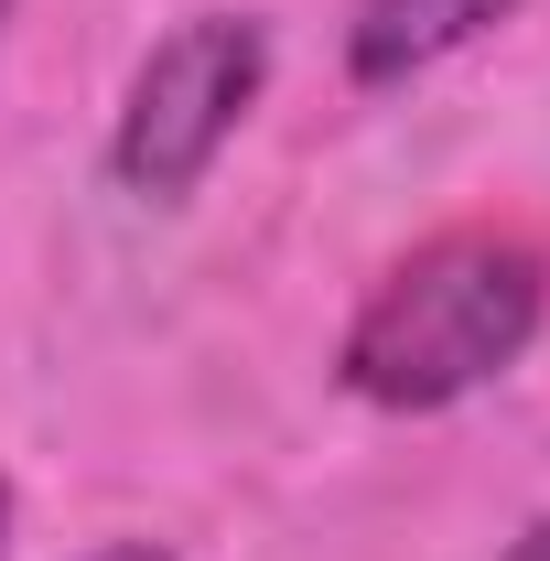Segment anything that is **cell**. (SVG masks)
<instances>
[{
	"instance_id": "1",
	"label": "cell",
	"mask_w": 550,
	"mask_h": 561,
	"mask_svg": "<svg viewBox=\"0 0 550 561\" xmlns=\"http://www.w3.org/2000/svg\"><path fill=\"white\" fill-rule=\"evenodd\" d=\"M550 324V260L507 227H443L356 302L335 378L367 411H454L496 389Z\"/></svg>"
},
{
	"instance_id": "2",
	"label": "cell",
	"mask_w": 550,
	"mask_h": 561,
	"mask_svg": "<svg viewBox=\"0 0 550 561\" xmlns=\"http://www.w3.org/2000/svg\"><path fill=\"white\" fill-rule=\"evenodd\" d=\"M271 98V22L260 11H184L119 87L108 119V173L140 206H184Z\"/></svg>"
},
{
	"instance_id": "3",
	"label": "cell",
	"mask_w": 550,
	"mask_h": 561,
	"mask_svg": "<svg viewBox=\"0 0 550 561\" xmlns=\"http://www.w3.org/2000/svg\"><path fill=\"white\" fill-rule=\"evenodd\" d=\"M518 0H356L345 22V76L356 87H411V76L454 66L465 44H485Z\"/></svg>"
},
{
	"instance_id": "4",
	"label": "cell",
	"mask_w": 550,
	"mask_h": 561,
	"mask_svg": "<svg viewBox=\"0 0 550 561\" xmlns=\"http://www.w3.org/2000/svg\"><path fill=\"white\" fill-rule=\"evenodd\" d=\"M507 561H550V507L529 518V529H518V540H507Z\"/></svg>"
},
{
	"instance_id": "5",
	"label": "cell",
	"mask_w": 550,
	"mask_h": 561,
	"mask_svg": "<svg viewBox=\"0 0 550 561\" xmlns=\"http://www.w3.org/2000/svg\"><path fill=\"white\" fill-rule=\"evenodd\" d=\"M87 561H173V551H162V540H98Z\"/></svg>"
},
{
	"instance_id": "6",
	"label": "cell",
	"mask_w": 550,
	"mask_h": 561,
	"mask_svg": "<svg viewBox=\"0 0 550 561\" xmlns=\"http://www.w3.org/2000/svg\"><path fill=\"white\" fill-rule=\"evenodd\" d=\"M11 518H22V496H11V476H0V551H11Z\"/></svg>"
},
{
	"instance_id": "7",
	"label": "cell",
	"mask_w": 550,
	"mask_h": 561,
	"mask_svg": "<svg viewBox=\"0 0 550 561\" xmlns=\"http://www.w3.org/2000/svg\"><path fill=\"white\" fill-rule=\"evenodd\" d=\"M0 22H11V0H0Z\"/></svg>"
}]
</instances>
